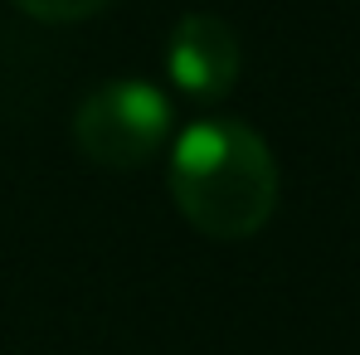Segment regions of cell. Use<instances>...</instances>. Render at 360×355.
<instances>
[{
	"label": "cell",
	"instance_id": "obj_1",
	"mask_svg": "<svg viewBox=\"0 0 360 355\" xmlns=\"http://www.w3.org/2000/svg\"><path fill=\"white\" fill-rule=\"evenodd\" d=\"M166 180L185 224L219 243L253 238L278 209V161L268 141L234 117L190 122L171 146Z\"/></svg>",
	"mask_w": 360,
	"mask_h": 355
},
{
	"label": "cell",
	"instance_id": "obj_2",
	"mask_svg": "<svg viewBox=\"0 0 360 355\" xmlns=\"http://www.w3.org/2000/svg\"><path fill=\"white\" fill-rule=\"evenodd\" d=\"M171 141V98L151 78H108L73 112V146L103 171H136Z\"/></svg>",
	"mask_w": 360,
	"mask_h": 355
},
{
	"label": "cell",
	"instance_id": "obj_3",
	"mask_svg": "<svg viewBox=\"0 0 360 355\" xmlns=\"http://www.w3.org/2000/svg\"><path fill=\"white\" fill-rule=\"evenodd\" d=\"M243 68V44L234 25L210 10L180 15L166 34V78L180 98L190 103H219L239 83Z\"/></svg>",
	"mask_w": 360,
	"mask_h": 355
},
{
	"label": "cell",
	"instance_id": "obj_4",
	"mask_svg": "<svg viewBox=\"0 0 360 355\" xmlns=\"http://www.w3.org/2000/svg\"><path fill=\"white\" fill-rule=\"evenodd\" d=\"M10 5H20L30 20L73 25V20H88V15H98V10H103V5H112V0H10Z\"/></svg>",
	"mask_w": 360,
	"mask_h": 355
}]
</instances>
